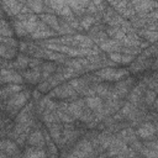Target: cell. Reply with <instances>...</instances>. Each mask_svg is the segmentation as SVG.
Here are the masks:
<instances>
[{
	"mask_svg": "<svg viewBox=\"0 0 158 158\" xmlns=\"http://www.w3.org/2000/svg\"><path fill=\"white\" fill-rule=\"evenodd\" d=\"M157 133L156 126L153 122L151 121H144L141 122V125L138 126V128L136 130V135L141 138V139H153L154 136Z\"/></svg>",
	"mask_w": 158,
	"mask_h": 158,
	"instance_id": "6da1fadb",
	"label": "cell"
},
{
	"mask_svg": "<svg viewBox=\"0 0 158 158\" xmlns=\"http://www.w3.org/2000/svg\"><path fill=\"white\" fill-rule=\"evenodd\" d=\"M23 77V79L31 84V85H37L42 81V69H41V65L40 67H36V68H27V69H23L20 72Z\"/></svg>",
	"mask_w": 158,
	"mask_h": 158,
	"instance_id": "7a4b0ae2",
	"label": "cell"
},
{
	"mask_svg": "<svg viewBox=\"0 0 158 158\" xmlns=\"http://www.w3.org/2000/svg\"><path fill=\"white\" fill-rule=\"evenodd\" d=\"M9 83H16L22 84L23 77L21 73H17L14 68H1V84H9Z\"/></svg>",
	"mask_w": 158,
	"mask_h": 158,
	"instance_id": "3957f363",
	"label": "cell"
},
{
	"mask_svg": "<svg viewBox=\"0 0 158 158\" xmlns=\"http://www.w3.org/2000/svg\"><path fill=\"white\" fill-rule=\"evenodd\" d=\"M20 146L16 143V141H11V139H6V138H2L1 139V143H0V152H4L6 153L7 157H17L20 156Z\"/></svg>",
	"mask_w": 158,
	"mask_h": 158,
	"instance_id": "277c9868",
	"label": "cell"
},
{
	"mask_svg": "<svg viewBox=\"0 0 158 158\" xmlns=\"http://www.w3.org/2000/svg\"><path fill=\"white\" fill-rule=\"evenodd\" d=\"M86 104H85V99H77L73 101H69V106H68V112L75 118L79 120V117L83 115L84 110L86 109Z\"/></svg>",
	"mask_w": 158,
	"mask_h": 158,
	"instance_id": "5b68a950",
	"label": "cell"
},
{
	"mask_svg": "<svg viewBox=\"0 0 158 158\" xmlns=\"http://www.w3.org/2000/svg\"><path fill=\"white\" fill-rule=\"evenodd\" d=\"M27 144L28 146H35V147H41L44 148V146H47L46 138H44V133L41 130H35L28 135L27 138Z\"/></svg>",
	"mask_w": 158,
	"mask_h": 158,
	"instance_id": "8992f818",
	"label": "cell"
},
{
	"mask_svg": "<svg viewBox=\"0 0 158 158\" xmlns=\"http://www.w3.org/2000/svg\"><path fill=\"white\" fill-rule=\"evenodd\" d=\"M23 89H25V86L22 84H16V83H9L7 85L4 84L1 88V100H5L11 95L22 91Z\"/></svg>",
	"mask_w": 158,
	"mask_h": 158,
	"instance_id": "52a82bcc",
	"label": "cell"
},
{
	"mask_svg": "<svg viewBox=\"0 0 158 158\" xmlns=\"http://www.w3.org/2000/svg\"><path fill=\"white\" fill-rule=\"evenodd\" d=\"M38 17H40V20H42L43 22H46L52 30H54L56 32H58L59 31V28H60V25H59V19H58V16H56L54 14H40L38 15Z\"/></svg>",
	"mask_w": 158,
	"mask_h": 158,
	"instance_id": "ba28073f",
	"label": "cell"
},
{
	"mask_svg": "<svg viewBox=\"0 0 158 158\" xmlns=\"http://www.w3.org/2000/svg\"><path fill=\"white\" fill-rule=\"evenodd\" d=\"M85 104L89 109H91L93 111H98V110H102L104 109V100L101 96L99 95H91V96H86L85 98Z\"/></svg>",
	"mask_w": 158,
	"mask_h": 158,
	"instance_id": "9c48e42d",
	"label": "cell"
},
{
	"mask_svg": "<svg viewBox=\"0 0 158 158\" xmlns=\"http://www.w3.org/2000/svg\"><path fill=\"white\" fill-rule=\"evenodd\" d=\"M30 59H31L30 56L20 52L17 54V57L12 60L14 62V68L17 69V70H20V72L23 70V69H27L28 68V64H30Z\"/></svg>",
	"mask_w": 158,
	"mask_h": 158,
	"instance_id": "30bf717a",
	"label": "cell"
},
{
	"mask_svg": "<svg viewBox=\"0 0 158 158\" xmlns=\"http://www.w3.org/2000/svg\"><path fill=\"white\" fill-rule=\"evenodd\" d=\"M99 47H100L101 51H104V52H106V53H110V52H120L121 42L114 40V38H109V40H106L104 43H101Z\"/></svg>",
	"mask_w": 158,
	"mask_h": 158,
	"instance_id": "8fae6325",
	"label": "cell"
},
{
	"mask_svg": "<svg viewBox=\"0 0 158 158\" xmlns=\"http://www.w3.org/2000/svg\"><path fill=\"white\" fill-rule=\"evenodd\" d=\"M115 73H116V68L110 67V65L102 67V68H100L99 70L95 72V74H96L98 77H100V78H101L102 80H105V81H112Z\"/></svg>",
	"mask_w": 158,
	"mask_h": 158,
	"instance_id": "7c38bea8",
	"label": "cell"
},
{
	"mask_svg": "<svg viewBox=\"0 0 158 158\" xmlns=\"http://www.w3.org/2000/svg\"><path fill=\"white\" fill-rule=\"evenodd\" d=\"M17 49H19V48L7 46V44H5V43H1V46H0V54H1L2 58L11 60V59H15V58L17 57V54H19V53H17Z\"/></svg>",
	"mask_w": 158,
	"mask_h": 158,
	"instance_id": "4fadbf2b",
	"label": "cell"
},
{
	"mask_svg": "<svg viewBox=\"0 0 158 158\" xmlns=\"http://www.w3.org/2000/svg\"><path fill=\"white\" fill-rule=\"evenodd\" d=\"M22 156L23 157H46V156H48V153L44 151V148L28 146L27 148H25V152Z\"/></svg>",
	"mask_w": 158,
	"mask_h": 158,
	"instance_id": "5bb4252c",
	"label": "cell"
},
{
	"mask_svg": "<svg viewBox=\"0 0 158 158\" xmlns=\"http://www.w3.org/2000/svg\"><path fill=\"white\" fill-rule=\"evenodd\" d=\"M12 27L15 30V33L19 37H27V36H30V33L27 32L23 22L20 21V20H17V19H15V17H14V21H12Z\"/></svg>",
	"mask_w": 158,
	"mask_h": 158,
	"instance_id": "9a60e30c",
	"label": "cell"
},
{
	"mask_svg": "<svg viewBox=\"0 0 158 158\" xmlns=\"http://www.w3.org/2000/svg\"><path fill=\"white\" fill-rule=\"evenodd\" d=\"M57 35H58V32H56L54 30H47V31L36 30L31 35V38L32 40H46V38H49V37H57Z\"/></svg>",
	"mask_w": 158,
	"mask_h": 158,
	"instance_id": "2e32d148",
	"label": "cell"
},
{
	"mask_svg": "<svg viewBox=\"0 0 158 158\" xmlns=\"http://www.w3.org/2000/svg\"><path fill=\"white\" fill-rule=\"evenodd\" d=\"M79 20H80V25L84 28V31H89L90 27H93L96 23V20H95V17L93 15H84Z\"/></svg>",
	"mask_w": 158,
	"mask_h": 158,
	"instance_id": "e0dca14e",
	"label": "cell"
},
{
	"mask_svg": "<svg viewBox=\"0 0 158 158\" xmlns=\"http://www.w3.org/2000/svg\"><path fill=\"white\" fill-rule=\"evenodd\" d=\"M14 32H15L14 27L10 26V23L6 21V19H2L1 20V28H0L1 36H4V37H12Z\"/></svg>",
	"mask_w": 158,
	"mask_h": 158,
	"instance_id": "ac0fdd59",
	"label": "cell"
},
{
	"mask_svg": "<svg viewBox=\"0 0 158 158\" xmlns=\"http://www.w3.org/2000/svg\"><path fill=\"white\" fill-rule=\"evenodd\" d=\"M157 99V91H154L153 89H146L144 90V94H143V100H144V104L147 106H152L154 100Z\"/></svg>",
	"mask_w": 158,
	"mask_h": 158,
	"instance_id": "d6986e66",
	"label": "cell"
},
{
	"mask_svg": "<svg viewBox=\"0 0 158 158\" xmlns=\"http://www.w3.org/2000/svg\"><path fill=\"white\" fill-rule=\"evenodd\" d=\"M93 120H95V114H94V111L91 110V109H89V107H86L85 110H84V112H83V115L79 117V121L80 122H83V123H89V122H91Z\"/></svg>",
	"mask_w": 158,
	"mask_h": 158,
	"instance_id": "ffe728a7",
	"label": "cell"
},
{
	"mask_svg": "<svg viewBox=\"0 0 158 158\" xmlns=\"http://www.w3.org/2000/svg\"><path fill=\"white\" fill-rule=\"evenodd\" d=\"M56 112H57V115L59 116V118H60V122H62V123H72V122H74V121H75V118H74L69 112H67V111H63V110L57 109V110H56Z\"/></svg>",
	"mask_w": 158,
	"mask_h": 158,
	"instance_id": "44dd1931",
	"label": "cell"
},
{
	"mask_svg": "<svg viewBox=\"0 0 158 158\" xmlns=\"http://www.w3.org/2000/svg\"><path fill=\"white\" fill-rule=\"evenodd\" d=\"M41 69H42L43 72H48V73L53 74V73H56V72H57L58 65H57V63H56V62H53V60L43 62V63L41 64Z\"/></svg>",
	"mask_w": 158,
	"mask_h": 158,
	"instance_id": "7402d4cb",
	"label": "cell"
},
{
	"mask_svg": "<svg viewBox=\"0 0 158 158\" xmlns=\"http://www.w3.org/2000/svg\"><path fill=\"white\" fill-rule=\"evenodd\" d=\"M128 73H130V70L126 69V68H118V69H116V73L114 75V80L112 81H118V80L126 78L128 75Z\"/></svg>",
	"mask_w": 158,
	"mask_h": 158,
	"instance_id": "603a6c76",
	"label": "cell"
},
{
	"mask_svg": "<svg viewBox=\"0 0 158 158\" xmlns=\"http://www.w3.org/2000/svg\"><path fill=\"white\" fill-rule=\"evenodd\" d=\"M37 89L42 94H46V93H49V89H52V85L48 80H42L40 84H37Z\"/></svg>",
	"mask_w": 158,
	"mask_h": 158,
	"instance_id": "cb8c5ba5",
	"label": "cell"
},
{
	"mask_svg": "<svg viewBox=\"0 0 158 158\" xmlns=\"http://www.w3.org/2000/svg\"><path fill=\"white\" fill-rule=\"evenodd\" d=\"M1 43H5V44L15 47V48H19V46H20V43L15 38H12V37H4V36H1Z\"/></svg>",
	"mask_w": 158,
	"mask_h": 158,
	"instance_id": "d4e9b609",
	"label": "cell"
},
{
	"mask_svg": "<svg viewBox=\"0 0 158 158\" xmlns=\"http://www.w3.org/2000/svg\"><path fill=\"white\" fill-rule=\"evenodd\" d=\"M107 57H109V59H110V60H112L114 63L120 64V63H121L122 54H121L120 52H110V53H107Z\"/></svg>",
	"mask_w": 158,
	"mask_h": 158,
	"instance_id": "484cf974",
	"label": "cell"
},
{
	"mask_svg": "<svg viewBox=\"0 0 158 158\" xmlns=\"http://www.w3.org/2000/svg\"><path fill=\"white\" fill-rule=\"evenodd\" d=\"M57 15H59L60 17H68V16H72V15H74V14H73L70 6H69L68 4H65V5L63 6V9H62Z\"/></svg>",
	"mask_w": 158,
	"mask_h": 158,
	"instance_id": "4316f807",
	"label": "cell"
},
{
	"mask_svg": "<svg viewBox=\"0 0 158 158\" xmlns=\"http://www.w3.org/2000/svg\"><path fill=\"white\" fill-rule=\"evenodd\" d=\"M147 20H148V23L149 22H153V21H158V9H154L151 12H148Z\"/></svg>",
	"mask_w": 158,
	"mask_h": 158,
	"instance_id": "83f0119b",
	"label": "cell"
},
{
	"mask_svg": "<svg viewBox=\"0 0 158 158\" xmlns=\"http://www.w3.org/2000/svg\"><path fill=\"white\" fill-rule=\"evenodd\" d=\"M98 12H99L98 6L91 1V2H90V5L86 7V15H93V16H94V15H95V14H98Z\"/></svg>",
	"mask_w": 158,
	"mask_h": 158,
	"instance_id": "f1b7e54d",
	"label": "cell"
},
{
	"mask_svg": "<svg viewBox=\"0 0 158 158\" xmlns=\"http://www.w3.org/2000/svg\"><path fill=\"white\" fill-rule=\"evenodd\" d=\"M42 63H43V62H42V59H40V58H36V57H32V58L30 59V64H28V68H36V67H40Z\"/></svg>",
	"mask_w": 158,
	"mask_h": 158,
	"instance_id": "f546056e",
	"label": "cell"
},
{
	"mask_svg": "<svg viewBox=\"0 0 158 158\" xmlns=\"http://www.w3.org/2000/svg\"><path fill=\"white\" fill-rule=\"evenodd\" d=\"M133 59H135V56H132V54H122L121 64H130L133 62Z\"/></svg>",
	"mask_w": 158,
	"mask_h": 158,
	"instance_id": "4dcf8cb0",
	"label": "cell"
},
{
	"mask_svg": "<svg viewBox=\"0 0 158 158\" xmlns=\"http://www.w3.org/2000/svg\"><path fill=\"white\" fill-rule=\"evenodd\" d=\"M41 96H42V93L36 88V89L32 91V98H33L35 100H40V99H41Z\"/></svg>",
	"mask_w": 158,
	"mask_h": 158,
	"instance_id": "1f68e13d",
	"label": "cell"
},
{
	"mask_svg": "<svg viewBox=\"0 0 158 158\" xmlns=\"http://www.w3.org/2000/svg\"><path fill=\"white\" fill-rule=\"evenodd\" d=\"M90 2H91V0H78V4H79L81 7H84V9H86V7L90 5Z\"/></svg>",
	"mask_w": 158,
	"mask_h": 158,
	"instance_id": "d6a6232c",
	"label": "cell"
},
{
	"mask_svg": "<svg viewBox=\"0 0 158 158\" xmlns=\"http://www.w3.org/2000/svg\"><path fill=\"white\" fill-rule=\"evenodd\" d=\"M152 69L153 70H158V56L156 57V59H154V62L152 64Z\"/></svg>",
	"mask_w": 158,
	"mask_h": 158,
	"instance_id": "836d02e7",
	"label": "cell"
},
{
	"mask_svg": "<svg viewBox=\"0 0 158 158\" xmlns=\"http://www.w3.org/2000/svg\"><path fill=\"white\" fill-rule=\"evenodd\" d=\"M91 1H93V2H94V4H95L98 7H99V6H100V5H101V4H102L105 0H91Z\"/></svg>",
	"mask_w": 158,
	"mask_h": 158,
	"instance_id": "e575fe53",
	"label": "cell"
},
{
	"mask_svg": "<svg viewBox=\"0 0 158 158\" xmlns=\"http://www.w3.org/2000/svg\"><path fill=\"white\" fill-rule=\"evenodd\" d=\"M130 1H132V0H130Z\"/></svg>",
	"mask_w": 158,
	"mask_h": 158,
	"instance_id": "d590c367",
	"label": "cell"
},
{
	"mask_svg": "<svg viewBox=\"0 0 158 158\" xmlns=\"http://www.w3.org/2000/svg\"><path fill=\"white\" fill-rule=\"evenodd\" d=\"M148 1H151V0H148Z\"/></svg>",
	"mask_w": 158,
	"mask_h": 158,
	"instance_id": "8d00e7d4",
	"label": "cell"
}]
</instances>
